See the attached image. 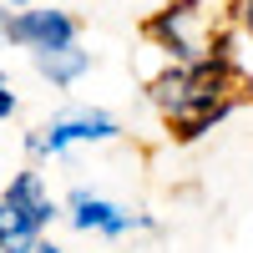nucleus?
<instances>
[{
	"instance_id": "f257e3e1",
	"label": "nucleus",
	"mask_w": 253,
	"mask_h": 253,
	"mask_svg": "<svg viewBox=\"0 0 253 253\" xmlns=\"http://www.w3.org/2000/svg\"><path fill=\"white\" fill-rule=\"evenodd\" d=\"M5 41L26 46L31 56L36 51H56V46H76V20L56 5H26L5 20Z\"/></svg>"
},
{
	"instance_id": "f03ea898",
	"label": "nucleus",
	"mask_w": 253,
	"mask_h": 253,
	"mask_svg": "<svg viewBox=\"0 0 253 253\" xmlns=\"http://www.w3.org/2000/svg\"><path fill=\"white\" fill-rule=\"evenodd\" d=\"M117 132H122L117 117L91 112V107H76V112H61L51 126H41V137H31V147L61 157V152H71V147H81V142H112Z\"/></svg>"
},
{
	"instance_id": "7ed1b4c3",
	"label": "nucleus",
	"mask_w": 253,
	"mask_h": 253,
	"mask_svg": "<svg viewBox=\"0 0 253 253\" xmlns=\"http://www.w3.org/2000/svg\"><path fill=\"white\" fill-rule=\"evenodd\" d=\"M66 218H71L76 233H107V238H122V233H132V228H147L142 213H126L122 203L96 198V193H86V187L71 193V213Z\"/></svg>"
},
{
	"instance_id": "20e7f679",
	"label": "nucleus",
	"mask_w": 253,
	"mask_h": 253,
	"mask_svg": "<svg viewBox=\"0 0 253 253\" xmlns=\"http://www.w3.org/2000/svg\"><path fill=\"white\" fill-rule=\"evenodd\" d=\"M147 31H152L172 56H182V61H203V56H198V51H203V10L193 5V0H172V5H167Z\"/></svg>"
},
{
	"instance_id": "39448f33",
	"label": "nucleus",
	"mask_w": 253,
	"mask_h": 253,
	"mask_svg": "<svg viewBox=\"0 0 253 253\" xmlns=\"http://www.w3.org/2000/svg\"><path fill=\"white\" fill-rule=\"evenodd\" d=\"M0 198H5L10 208H20V213L41 228V233H46L51 218H56V203H51V193H46V182H41V172H31V167H26V172H15L10 187H5Z\"/></svg>"
},
{
	"instance_id": "423d86ee",
	"label": "nucleus",
	"mask_w": 253,
	"mask_h": 253,
	"mask_svg": "<svg viewBox=\"0 0 253 253\" xmlns=\"http://www.w3.org/2000/svg\"><path fill=\"white\" fill-rule=\"evenodd\" d=\"M91 66V56L81 46H56V51H36V71L51 81V86H71V81H81Z\"/></svg>"
},
{
	"instance_id": "0eeeda50",
	"label": "nucleus",
	"mask_w": 253,
	"mask_h": 253,
	"mask_svg": "<svg viewBox=\"0 0 253 253\" xmlns=\"http://www.w3.org/2000/svg\"><path fill=\"white\" fill-rule=\"evenodd\" d=\"M36 243H41V228L20 213V208H10L0 198V253H31Z\"/></svg>"
},
{
	"instance_id": "6e6552de",
	"label": "nucleus",
	"mask_w": 253,
	"mask_h": 253,
	"mask_svg": "<svg viewBox=\"0 0 253 253\" xmlns=\"http://www.w3.org/2000/svg\"><path fill=\"white\" fill-rule=\"evenodd\" d=\"M228 107H233V101H218V107H198V112H182V117H172V132H177V142H198L203 132H213V126L228 117Z\"/></svg>"
},
{
	"instance_id": "1a4fd4ad",
	"label": "nucleus",
	"mask_w": 253,
	"mask_h": 253,
	"mask_svg": "<svg viewBox=\"0 0 253 253\" xmlns=\"http://www.w3.org/2000/svg\"><path fill=\"white\" fill-rule=\"evenodd\" d=\"M10 112H15V91L5 86V71H0V122H5Z\"/></svg>"
},
{
	"instance_id": "9d476101",
	"label": "nucleus",
	"mask_w": 253,
	"mask_h": 253,
	"mask_svg": "<svg viewBox=\"0 0 253 253\" xmlns=\"http://www.w3.org/2000/svg\"><path fill=\"white\" fill-rule=\"evenodd\" d=\"M238 26L253 36V0H238Z\"/></svg>"
},
{
	"instance_id": "9b49d317",
	"label": "nucleus",
	"mask_w": 253,
	"mask_h": 253,
	"mask_svg": "<svg viewBox=\"0 0 253 253\" xmlns=\"http://www.w3.org/2000/svg\"><path fill=\"white\" fill-rule=\"evenodd\" d=\"M31 253H61V248H56V243H36Z\"/></svg>"
},
{
	"instance_id": "f8f14e48",
	"label": "nucleus",
	"mask_w": 253,
	"mask_h": 253,
	"mask_svg": "<svg viewBox=\"0 0 253 253\" xmlns=\"http://www.w3.org/2000/svg\"><path fill=\"white\" fill-rule=\"evenodd\" d=\"M10 5H20V10H26V0H10Z\"/></svg>"
},
{
	"instance_id": "ddd939ff",
	"label": "nucleus",
	"mask_w": 253,
	"mask_h": 253,
	"mask_svg": "<svg viewBox=\"0 0 253 253\" xmlns=\"http://www.w3.org/2000/svg\"><path fill=\"white\" fill-rule=\"evenodd\" d=\"M0 36H5V15H0Z\"/></svg>"
}]
</instances>
